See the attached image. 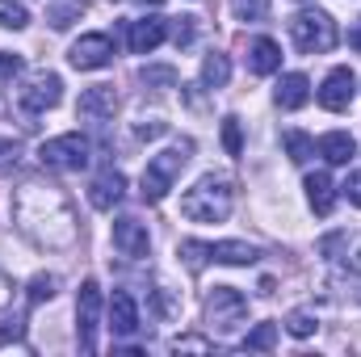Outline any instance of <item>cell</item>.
I'll return each mask as SVG.
<instances>
[{
  "label": "cell",
  "mask_w": 361,
  "mask_h": 357,
  "mask_svg": "<svg viewBox=\"0 0 361 357\" xmlns=\"http://www.w3.org/2000/svg\"><path fill=\"white\" fill-rule=\"evenodd\" d=\"M189 156H193V143H189V139H180L173 147L156 152V156L147 160V169H143V202H164L169 189L177 185V177L185 173Z\"/></svg>",
  "instance_id": "cell-3"
},
{
  "label": "cell",
  "mask_w": 361,
  "mask_h": 357,
  "mask_svg": "<svg viewBox=\"0 0 361 357\" xmlns=\"http://www.w3.org/2000/svg\"><path fill=\"white\" fill-rule=\"evenodd\" d=\"M349 42H353V47L361 51V25H353V30H349Z\"/></svg>",
  "instance_id": "cell-39"
},
{
  "label": "cell",
  "mask_w": 361,
  "mask_h": 357,
  "mask_svg": "<svg viewBox=\"0 0 361 357\" xmlns=\"http://www.w3.org/2000/svg\"><path fill=\"white\" fill-rule=\"evenodd\" d=\"M345 286H349V298L361 303V253L349 261V269H345Z\"/></svg>",
  "instance_id": "cell-32"
},
{
  "label": "cell",
  "mask_w": 361,
  "mask_h": 357,
  "mask_svg": "<svg viewBox=\"0 0 361 357\" xmlns=\"http://www.w3.org/2000/svg\"><path fill=\"white\" fill-rule=\"evenodd\" d=\"M101 311H105V298H101V286L85 282L80 294H76V337H80V349L97 353V328H101Z\"/></svg>",
  "instance_id": "cell-8"
},
{
  "label": "cell",
  "mask_w": 361,
  "mask_h": 357,
  "mask_svg": "<svg viewBox=\"0 0 361 357\" xmlns=\"http://www.w3.org/2000/svg\"><path fill=\"white\" fill-rule=\"evenodd\" d=\"M89 160H92V143L76 131L55 135L38 147V164L51 169V173H80V169H89Z\"/></svg>",
  "instance_id": "cell-6"
},
{
  "label": "cell",
  "mask_w": 361,
  "mask_h": 357,
  "mask_svg": "<svg viewBox=\"0 0 361 357\" xmlns=\"http://www.w3.org/2000/svg\"><path fill=\"white\" fill-rule=\"evenodd\" d=\"M160 135H169V122L164 118H143L135 126V139H160Z\"/></svg>",
  "instance_id": "cell-31"
},
{
  "label": "cell",
  "mask_w": 361,
  "mask_h": 357,
  "mask_svg": "<svg viewBox=\"0 0 361 357\" xmlns=\"http://www.w3.org/2000/svg\"><path fill=\"white\" fill-rule=\"evenodd\" d=\"M68 63H72L76 72H101V68H109V63H114V42H109V34H80V38L72 42V51H68Z\"/></svg>",
  "instance_id": "cell-10"
},
{
  "label": "cell",
  "mask_w": 361,
  "mask_h": 357,
  "mask_svg": "<svg viewBox=\"0 0 361 357\" xmlns=\"http://www.w3.org/2000/svg\"><path fill=\"white\" fill-rule=\"evenodd\" d=\"M122 193H126V177L118 169H101L89 185V206L92 210H114L122 202Z\"/></svg>",
  "instance_id": "cell-16"
},
{
  "label": "cell",
  "mask_w": 361,
  "mask_h": 357,
  "mask_svg": "<svg viewBox=\"0 0 361 357\" xmlns=\"http://www.w3.org/2000/svg\"><path fill=\"white\" fill-rule=\"evenodd\" d=\"M8 303H13V277H8V273L0 269V311H4Z\"/></svg>",
  "instance_id": "cell-38"
},
{
  "label": "cell",
  "mask_w": 361,
  "mask_h": 357,
  "mask_svg": "<svg viewBox=\"0 0 361 357\" xmlns=\"http://www.w3.org/2000/svg\"><path fill=\"white\" fill-rule=\"evenodd\" d=\"M164 38H169V21L164 17H139V21L126 25V47L135 55H152Z\"/></svg>",
  "instance_id": "cell-14"
},
{
  "label": "cell",
  "mask_w": 361,
  "mask_h": 357,
  "mask_svg": "<svg viewBox=\"0 0 361 357\" xmlns=\"http://www.w3.org/2000/svg\"><path fill=\"white\" fill-rule=\"evenodd\" d=\"M180 261L189 269H202L206 261H214V265H257L261 261V248L257 244H244V240H223V244L185 240L180 244Z\"/></svg>",
  "instance_id": "cell-5"
},
{
  "label": "cell",
  "mask_w": 361,
  "mask_h": 357,
  "mask_svg": "<svg viewBox=\"0 0 361 357\" xmlns=\"http://www.w3.org/2000/svg\"><path fill=\"white\" fill-rule=\"evenodd\" d=\"M302 189H307V202H311V210H315V214H332V206H336V181L328 177L324 169H319V173H311Z\"/></svg>",
  "instance_id": "cell-20"
},
{
  "label": "cell",
  "mask_w": 361,
  "mask_h": 357,
  "mask_svg": "<svg viewBox=\"0 0 361 357\" xmlns=\"http://www.w3.org/2000/svg\"><path fill=\"white\" fill-rule=\"evenodd\" d=\"M173 42L177 47H189L193 42V17H180L177 25H173Z\"/></svg>",
  "instance_id": "cell-34"
},
{
  "label": "cell",
  "mask_w": 361,
  "mask_h": 357,
  "mask_svg": "<svg viewBox=\"0 0 361 357\" xmlns=\"http://www.w3.org/2000/svg\"><path fill=\"white\" fill-rule=\"evenodd\" d=\"M336 38H341V30L324 8H302V13L290 17V42L302 55H324V51L336 47Z\"/></svg>",
  "instance_id": "cell-4"
},
{
  "label": "cell",
  "mask_w": 361,
  "mask_h": 357,
  "mask_svg": "<svg viewBox=\"0 0 361 357\" xmlns=\"http://www.w3.org/2000/svg\"><path fill=\"white\" fill-rule=\"evenodd\" d=\"M105 315H109L114 337H135L139 332V303H135L130 290H114V298L105 303Z\"/></svg>",
  "instance_id": "cell-15"
},
{
  "label": "cell",
  "mask_w": 361,
  "mask_h": 357,
  "mask_svg": "<svg viewBox=\"0 0 361 357\" xmlns=\"http://www.w3.org/2000/svg\"><path fill=\"white\" fill-rule=\"evenodd\" d=\"M59 97H63V80L55 72H30L25 85L17 89V105L25 114H47L59 105Z\"/></svg>",
  "instance_id": "cell-9"
},
{
  "label": "cell",
  "mask_w": 361,
  "mask_h": 357,
  "mask_svg": "<svg viewBox=\"0 0 361 357\" xmlns=\"http://www.w3.org/2000/svg\"><path fill=\"white\" fill-rule=\"evenodd\" d=\"M315 328H319V324H315V315H311V311H294V315L286 320V332H290V337H298V341H302V337H311Z\"/></svg>",
  "instance_id": "cell-30"
},
{
  "label": "cell",
  "mask_w": 361,
  "mask_h": 357,
  "mask_svg": "<svg viewBox=\"0 0 361 357\" xmlns=\"http://www.w3.org/2000/svg\"><path fill=\"white\" fill-rule=\"evenodd\" d=\"M273 101H277L281 109H302V105L311 101V80H307L302 72H286V76L277 80V89H273Z\"/></svg>",
  "instance_id": "cell-17"
},
{
  "label": "cell",
  "mask_w": 361,
  "mask_h": 357,
  "mask_svg": "<svg viewBox=\"0 0 361 357\" xmlns=\"http://www.w3.org/2000/svg\"><path fill=\"white\" fill-rule=\"evenodd\" d=\"M173 349H189V353H210V349H214V345H210V341H206V337H177V341H173Z\"/></svg>",
  "instance_id": "cell-33"
},
{
  "label": "cell",
  "mask_w": 361,
  "mask_h": 357,
  "mask_svg": "<svg viewBox=\"0 0 361 357\" xmlns=\"http://www.w3.org/2000/svg\"><path fill=\"white\" fill-rule=\"evenodd\" d=\"M319 156L328 160V164H349L353 156H357V139L349 135V131H328V135H319Z\"/></svg>",
  "instance_id": "cell-19"
},
{
  "label": "cell",
  "mask_w": 361,
  "mask_h": 357,
  "mask_svg": "<svg viewBox=\"0 0 361 357\" xmlns=\"http://www.w3.org/2000/svg\"><path fill=\"white\" fill-rule=\"evenodd\" d=\"M30 25V8L21 0H0V30H25Z\"/></svg>",
  "instance_id": "cell-25"
},
{
  "label": "cell",
  "mask_w": 361,
  "mask_h": 357,
  "mask_svg": "<svg viewBox=\"0 0 361 357\" xmlns=\"http://www.w3.org/2000/svg\"><path fill=\"white\" fill-rule=\"evenodd\" d=\"M273 8V0H235L231 4V13L240 17V21H265Z\"/></svg>",
  "instance_id": "cell-26"
},
{
  "label": "cell",
  "mask_w": 361,
  "mask_h": 357,
  "mask_svg": "<svg viewBox=\"0 0 361 357\" xmlns=\"http://www.w3.org/2000/svg\"><path fill=\"white\" fill-rule=\"evenodd\" d=\"M80 13H85V4H80V0H63V4H55V8H51V17H47V21H51L55 30H68Z\"/></svg>",
  "instance_id": "cell-27"
},
{
  "label": "cell",
  "mask_w": 361,
  "mask_h": 357,
  "mask_svg": "<svg viewBox=\"0 0 361 357\" xmlns=\"http://www.w3.org/2000/svg\"><path fill=\"white\" fill-rule=\"evenodd\" d=\"M114 114H118V92H114V85H92L76 101V118L80 122H109Z\"/></svg>",
  "instance_id": "cell-13"
},
{
  "label": "cell",
  "mask_w": 361,
  "mask_h": 357,
  "mask_svg": "<svg viewBox=\"0 0 361 357\" xmlns=\"http://www.w3.org/2000/svg\"><path fill=\"white\" fill-rule=\"evenodd\" d=\"M235 206V185L227 177H202L193 189L180 193V214L189 223H223Z\"/></svg>",
  "instance_id": "cell-2"
},
{
  "label": "cell",
  "mask_w": 361,
  "mask_h": 357,
  "mask_svg": "<svg viewBox=\"0 0 361 357\" xmlns=\"http://www.w3.org/2000/svg\"><path fill=\"white\" fill-rule=\"evenodd\" d=\"M114 248L122 253V257H130V261H139V257H147V248H152V231H147V223H139V219H114Z\"/></svg>",
  "instance_id": "cell-12"
},
{
  "label": "cell",
  "mask_w": 361,
  "mask_h": 357,
  "mask_svg": "<svg viewBox=\"0 0 361 357\" xmlns=\"http://www.w3.org/2000/svg\"><path fill=\"white\" fill-rule=\"evenodd\" d=\"M30 294V307H38V303H47V298H55V290H59V277L55 273H38V277H30V286H25Z\"/></svg>",
  "instance_id": "cell-24"
},
{
  "label": "cell",
  "mask_w": 361,
  "mask_h": 357,
  "mask_svg": "<svg viewBox=\"0 0 361 357\" xmlns=\"http://www.w3.org/2000/svg\"><path fill=\"white\" fill-rule=\"evenodd\" d=\"M281 143H286V152H290V160H294V164H307V160L315 156V139H311V135H302V131H286V135H281Z\"/></svg>",
  "instance_id": "cell-22"
},
{
  "label": "cell",
  "mask_w": 361,
  "mask_h": 357,
  "mask_svg": "<svg viewBox=\"0 0 361 357\" xmlns=\"http://www.w3.org/2000/svg\"><path fill=\"white\" fill-rule=\"evenodd\" d=\"M353 97H357V76H353L349 68H332V72L324 76L319 92H315V101H319L328 114H345V109L353 105Z\"/></svg>",
  "instance_id": "cell-11"
},
{
  "label": "cell",
  "mask_w": 361,
  "mask_h": 357,
  "mask_svg": "<svg viewBox=\"0 0 361 357\" xmlns=\"http://www.w3.org/2000/svg\"><path fill=\"white\" fill-rule=\"evenodd\" d=\"M273 345H277V324H257V328L244 337L240 349H248V353H269Z\"/></svg>",
  "instance_id": "cell-23"
},
{
  "label": "cell",
  "mask_w": 361,
  "mask_h": 357,
  "mask_svg": "<svg viewBox=\"0 0 361 357\" xmlns=\"http://www.w3.org/2000/svg\"><path fill=\"white\" fill-rule=\"evenodd\" d=\"M21 72V55H8V51H0V76L4 80H13Z\"/></svg>",
  "instance_id": "cell-35"
},
{
  "label": "cell",
  "mask_w": 361,
  "mask_h": 357,
  "mask_svg": "<svg viewBox=\"0 0 361 357\" xmlns=\"http://www.w3.org/2000/svg\"><path fill=\"white\" fill-rule=\"evenodd\" d=\"M17 152H21V147H17L13 139H0V169H4V164H17Z\"/></svg>",
  "instance_id": "cell-37"
},
{
  "label": "cell",
  "mask_w": 361,
  "mask_h": 357,
  "mask_svg": "<svg viewBox=\"0 0 361 357\" xmlns=\"http://www.w3.org/2000/svg\"><path fill=\"white\" fill-rule=\"evenodd\" d=\"M341 189H345V198H349L353 206H361V169H357V173H349V181H345Z\"/></svg>",
  "instance_id": "cell-36"
},
{
  "label": "cell",
  "mask_w": 361,
  "mask_h": 357,
  "mask_svg": "<svg viewBox=\"0 0 361 357\" xmlns=\"http://www.w3.org/2000/svg\"><path fill=\"white\" fill-rule=\"evenodd\" d=\"M139 80L147 89H177V68H143Z\"/></svg>",
  "instance_id": "cell-28"
},
{
  "label": "cell",
  "mask_w": 361,
  "mask_h": 357,
  "mask_svg": "<svg viewBox=\"0 0 361 357\" xmlns=\"http://www.w3.org/2000/svg\"><path fill=\"white\" fill-rule=\"evenodd\" d=\"M223 147H227V156H240L244 152V131H240V118L235 114L223 118Z\"/></svg>",
  "instance_id": "cell-29"
},
{
  "label": "cell",
  "mask_w": 361,
  "mask_h": 357,
  "mask_svg": "<svg viewBox=\"0 0 361 357\" xmlns=\"http://www.w3.org/2000/svg\"><path fill=\"white\" fill-rule=\"evenodd\" d=\"M13 227L42 253H63L80 240V219L68 193L47 181H25L13 189Z\"/></svg>",
  "instance_id": "cell-1"
},
{
  "label": "cell",
  "mask_w": 361,
  "mask_h": 357,
  "mask_svg": "<svg viewBox=\"0 0 361 357\" xmlns=\"http://www.w3.org/2000/svg\"><path fill=\"white\" fill-rule=\"evenodd\" d=\"M244 315H248V298H244L235 286H214V290L206 294V324H210L214 337L235 332V328L244 324Z\"/></svg>",
  "instance_id": "cell-7"
},
{
  "label": "cell",
  "mask_w": 361,
  "mask_h": 357,
  "mask_svg": "<svg viewBox=\"0 0 361 357\" xmlns=\"http://www.w3.org/2000/svg\"><path fill=\"white\" fill-rule=\"evenodd\" d=\"M227 80H231V59L227 55H206L202 59V89H227Z\"/></svg>",
  "instance_id": "cell-21"
},
{
  "label": "cell",
  "mask_w": 361,
  "mask_h": 357,
  "mask_svg": "<svg viewBox=\"0 0 361 357\" xmlns=\"http://www.w3.org/2000/svg\"><path fill=\"white\" fill-rule=\"evenodd\" d=\"M143 4H164V0H143Z\"/></svg>",
  "instance_id": "cell-40"
},
{
  "label": "cell",
  "mask_w": 361,
  "mask_h": 357,
  "mask_svg": "<svg viewBox=\"0 0 361 357\" xmlns=\"http://www.w3.org/2000/svg\"><path fill=\"white\" fill-rule=\"evenodd\" d=\"M281 68V47L273 38H252L248 42V72L252 76H273Z\"/></svg>",
  "instance_id": "cell-18"
}]
</instances>
